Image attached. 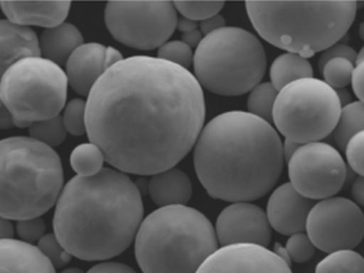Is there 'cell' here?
I'll return each mask as SVG.
<instances>
[{
    "instance_id": "obj_1",
    "label": "cell",
    "mask_w": 364,
    "mask_h": 273,
    "mask_svg": "<svg viewBox=\"0 0 364 273\" xmlns=\"http://www.w3.org/2000/svg\"><path fill=\"white\" fill-rule=\"evenodd\" d=\"M205 121L196 77L157 57H129L112 65L85 102L89 140L119 172L154 175L194 148Z\"/></svg>"
},
{
    "instance_id": "obj_2",
    "label": "cell",
    "mask_w": 364,
    "mask_h": 273,
    "mask_svg": "<svg viewBox=\"0 0 364 273\" xmlns=\"http://www.w3.org/2000/svg\"><path fill=\"white\" fill-rule=\"evenodd\" d=\"M274 127L248 112L230 111L203 127L194 145V167L210 197L251 202L274 187L284 167Z\"/></svg>"
},
{
    "instance_id": "obj_3",
    "label": "cell",
    "mask_w": 364,
    "mask_h": 273,
    "mask_svg": "<svg viewBox=\"0 0 364 273\" xmlns=\"http://www.w3.org/2000/svg\"><path fill=\"white\" fill-rule=\"evenodd\" d=\"M144 221L141 192L125 172L103 167L75 176L57 199L53 230L77 259L103 261L122 254Z\"/></svg>"
},
{
    "instance_id": "obj_4",
    "label": "cell",
    "mask_w": 364,
    "mask_h": 273,
    "mask_svg": "<svg viewBox=\"0 0 364 273\" xmlns=\"http://www.w3.org/2000/svg\"><path fill=\"white\" fill-rule=\"evenodd\" d=\"M246 10L263 40L306 60L336 45L348 33L357 1L248 0Z\"/></svg>"
},
{
    "instance_id": "obj_5",
    "label": "cell",
    "mask_w": 364,
    "mask_h": 273,
    "mask_svg": "<svg viewBox=\"0 0 364 273\" xmlns=\"http://www.w3.org/2000/svg\"><path fill=\"white\" fill-rule=\"evenodd\" d=\"M218 245L215 228L204 214L187 206H167L141 223L136 261L144 273H196Z\"/></svg>"
},
{
    "instance_id": "obj_6",
    "label": "cell",
    "mask_w": 364,
    "mask_h": 273,
    "mask_svg": "<svg viewBox=\"0 0 364 273\" xmlns=\"http://www.w3.org/2000/svg\"><path fill=\"white\" fill-rule=\"evenodd\" d=\"M63 181L61 159L51 147L31 137L0 140V217H41L57 204Z\"/></svg>"
},
{
    "instance_id": "obj_7",
    "label": "cell",
    "mask_w": 364,
    "mask_h": 273,
    "mask_svg": "<svg viewBox=\"0 0 364 273\" xmlns=\"http://www.w3.org/2000/svg\"><path fill=\"white\" fill-rule=\"evenodd\" d=\"M193 65L201 88L221 96H240L261 84L266 74V51L253 33L223 28L203 38Z\"/></svg>"
},
{
    "instance_id": "obj_8",
    "label": "cell",
    "mask_w": 364,
    "mask_h": 273,
    "mask_svg": "<svg viewBox=\"0 0 364 273\" xmlns=\"http://www.w3.org/2000/svg\"><path fill=\"white\" fill-rule=\"evenodd\" d=\"M68 80L60 65L43 57L16 62L0 79V99L15 120L35 123L58 116Z\"/></svg>"
},
{
    "instance_id": "obj_9",
    "label": "cell",
    "mask_w": 364,
    "mask_h": 273,
    "mask_svg": "<svg viewBox=\"0 0 364 273\" xmlns=\"http://www.w3.org/2000/svg\"><path fill=\"white\" fill-rule=\"evenodd\" d=\"M341 108L335 89L320 79H300L278 91L272 123L285 139L314 143L331 135Z\"/></svg>"
},
{
    "instance_id": "obj_10",
    "label": "cell",
    "mask_w": 364,
    "mask_h": 273,
    "mask_svg": "<svg viewBox=\"0 0 364 273\" xmlns=\"http://www.w3.org/2000/svg\"><path fill=\"white\" fill-rule=\"evenodd\" d=\"M177 21V10L168 0H119L109 1L105 8V23L112 38L142 51L164 46Z\"/></svg>"
},
{
    "instance_id": "obj_11",
    "label": "cell",
    "mask_w": 364,
    "mask_h": 273,
    "mask_svg": "<svg viewBox=\"0 0 364 273\" xmlns=\"http://www.w3.org/2000/svg\"><path fill=\"white\" fill-rule=\"evenodd\" d=\"M288 165L290 185L311 201L330 199L345 185V160L330 144L314 142L300 145Z\"/></svg>"
},
{
    "instance_id": "obj_12",
    "label": "cell",
    "mask_w": 364,
    "mask_h": 273,
    "mask_svg": "<svg viewBox=\"0 0 364 273\" xmlns=\"http://www.w3.org/2000/svg\"><path fill=\"white\" fill-rule=\"evenodd\" d=\"M305 229L318 250L331 254L352 250L364 235V216L360 206L343 197H330L314 204Z\"/></svg>"
},
{
    "instance_id": "obj_13",
    "label": "cell",
    "mask_w": 364,
    "mask_h": 273,
    "mask_svg": "<svg viewBox=\"0 0 364 273\" xmlns=\"http://www.w3.org/2000/svg\"><path fill=\"white\" fill-rule=\"evenodd\" d=\"M215 234L220 245L253 244L267 247L272 239V228L261 207L248 202H236L220 213Z\"/></svg>"
},
{
    "instance_id": "obj_14",
    "label": "cell",
    "mask_w": 364,
    "mask_h": 273,
    "mask_svg": "<svg viewBox=\"0 0 364 273\" xmlns=\"http://www.w3.org/2000/svg\"><path fill=\"white\" fill-rule=\"evenodd\" d=\"M196 273H293L279 256L263 246H223L203 262Z\"/></svg>"
},
{
    "instance_id": "obj_15",
    "label": "cell",
    "mask_w": 364,
    "mask_h": 273,
    "mask_svg": "<svg viewBox=\"0 0 364 273\" xmlns=\"http://www.w3.org/2000/svg\"><path fill=\"white\" fill-rule=\"evenodd\" d=\"M314 202L295 191L289 184L273 191L268 206L267 219L271 228L283 235L303 233Z\"/></svg>"
},
{
    "instance_id": "obj_16",
    "label": "cell",
    "mask_w": 364,
    "mask_h": 273,
    "mask_svg": "<svg viewBox=\"0 0 364 273\" xmlns=\"http://www.w3.org/2000/svg\"><path fill=\"white\" fill-rule=\"evenodd\" d=\"M107 47L100 43H83L65 63V77L70 88L82 96H87L94 84L107 72Z\"/></svg>"
},
{
    "instance_id": "obj_17",
    "label": "cell",
    "mask_w": 364,
    "mask_h": 273,
    "mask_svg": "<svg viewBox=\"0 0 364 273\" xmlns=\"http://www.w3.org/2000/svg\"><path fill=\"white\" fill-rule=\"evenodd\" d=\"M0 8L10 23L52 28L65 23L70 1H0Z\"/></svg>"
},
{
    "instance_id": "obj_18",
    "label": "cell",
    "mask_w": 364,
    "mask_h": 273,
    "mask_svg": "<svg viewBox=\"0 0 364 273\" xmlns=\"http://www.w3.org/2000/svg\"><path fill=\"white\" fill-rule=\"evenodd\" d=\"M40 56L38 35L33 28L0 20V79L16 62Z\"/></svg>"
},
{
    "instance_id": "obj_19",
    "label": "cell",
    "mask_w": 364,
    "mask_h": 273,
    "mask_svg": "<svg viewBox=\"0 0 364 273\" xmlns=\"http://www.w3.org/2000/svg\"><path fill=\"white\" fill-rule=\"evenodd\" d=\"M0 273H56L38 247L23 240H0Z\"/></svg>"
},
{
    "instance_id": "obj_20",
    "label": "cell",
    "mask_w": 364,
    "mask_h": 273,
    "mask_svg": "<svg viewBox=\"0 0 364 273\" xmlns=\"http://www.w3.org/2000/svg\"><path fill=\"white\" fill-rule=\"evenodd\" d=\"M149 192L154 204L161 207L186 206L192 197L193 186L186 172L171 167L151 177Z\"/></svg>"
},
{
    "instance_id": "obj_21",
    "label": "cell",
    "mask_w": 364,
    "mask_h": 273,
    "mask_svg": "<svg viewBox=\"0 0 364 273\" xmlns=\"http://www.w3.org/2000/svg\"><path fill=\"white\" fill-rule=\"evenodd\" d=\"M38 43L45 60L62 65H65L70 55L83 45V36L75 25L63 23L43 31Z\"/></svg>"
},
{
    "instance_id": "obj_22",
    "label": "cell",
    "mask_w": 364,
    "mask_h": 273,
    "mask_svg": "<svg viewBox=\"0 0 364 273\" xmlns=\"http://www.w3.org/2000/svg\"><path fill=\"white\" fill-rule=\"evenodd\" d=\"M313 67L308 60L294 53L277 57L271 67L272 85L277 91L300 79L313 78Z\"/></svg>"
},
{
    "instance_id": "obj_23",
    "label": "cell",
    "mask_w": 364,
    "mask_h": 273,
    "mask_svg": "<svg viewBox=\"0 0 364 273\" xmlns=\"http://www.w3.org/2000/svg\"><path fill=\"white\" fill-rule=\"evenodd\" d=\"M364 106L363 101L350 102L341 108L336 126L332 130L333 139L338 148L345 152L347 143L353 135L363 132Z\"/></svg>"
},
{
    "instance_id": "obj_24",
    "label": "cell",
    "mask_w": 364,
    "mask_h": 273,
    "mask_svg": "<svg viewBox=\"0 0 364 273\" xmlns=\"http://www.w3.org/2000/svg\"><path fill=\"white\" fill-rule=\"evenodd\" d=\"M315 273H364L363 257L353 250L335 251L318 262Z\"/></svg>"
},
{
    "instance_id": "obj_25",
    "label": "cell",
    "mask_w": 364,
    "mask_h": 273,
    "mask_svg": "<svg viewBox=\"0 0 364 273\" xmlns=\"http://www.w3.org/2000/svg\"><path fill=\"white\" fill-rule=\"evenodd\" d=\"M105 162L102 150L93 143L75 147L70 154V165L78 176H93L103 169Z\"/></svg>"
},
{
    "instance_id": "obj_26",
    "label": "cell",
    "mask_w": 364,
    "mask_h": 273,
    "mask_svg": "<svg viewBox=\"0 0 364 273\" xmlns=\"http://www.w3.org/2000/svg\"><path fill=\"white\" fill-rule=\"evenodd\" d=\"M278 91L272 83L258 84L257 87H255L251 90L248 96V113L259 117L261 120L266 121L272 125L273 107H274Z\"/></svg>"
},
{
    "instance_id": "obj_27",
    "label": "cell",
    "mask_w": 364,
    "mask_h": 273,
    "mask_svg": "<svg viewBox=\"0 0 364 273\" xmlns=\"http://www.w3.org/2000/svg\"><path fill=\"white\" fill-rule=\"evenodd\" d=\"M28 135L48 147H58L63 143L67 135L62 116L53 117L50 120L35 122L28 128Z\"/></svg>"
},
{
    "instance_id": "obj_28",
    "label": "cell",
    "mask_w": 364,
    "mask_h": 273,
    "mask_svg": "<svg viewBox=\"0 0 364 273\" xmlns=\"http://www.w3.org/2000/svg\"><path fill=\"white\" fill-rule=\"evenodd\" d=\"M176 10H178L183 18L193 20V21H203L209 19L214 15H218L220 10L224 8V1H173Z\"/></svg>"
},
{
    "instance_id": "obj_29",
    "label": "cell",
    "mask_w": 364,
    "mask_h": 273,
    "mask_svg": "<svg viewBox=\"0 0 364 273\" xmlns=\"http://www.w3.org/2000/svg\"><path fill=\"white\" fill-rule=\"evenodd\" d=\"M355 65L345 58L328 60L321 70L325 83L332 89H345L350 83Z\"/></svg>"
},
{
    "instance_id": "obj_30",
    "label": "cell",
    "mask_w": 364,
    "mask_h": 273,
    "mask_svg": "<svg viewBox=\"0 0 364 273\" xmlns=\"http://www.w3.org/2000/svg\"><path fill=\"white\" fill-rule=\"evenodd\" d=\"M63 125L67 133L80 137L87 133L85 128V101L82 99H75L68 102L63 112Z\"/></svg>"
},
{
    "instance_id": "obj_31",
    "label": "cell",
    "mask_w": 364,
    "mask_h": 273,
    "mask_svg": "<svg viewBox=\"0 0 364 273\" xmlns=\"http://www.w3.org/2000/svg\"><path fill=\"white\" fill-rule=\"evenodd\" d=\"M192 48L182 41L166 42L159 48V60H167L169 63L179 65L188 69L193 65Z\"/></svg>"
},
{
    "instance_id": "obj_32",
    "label": "cell",
    "mask_w": 364,
    "mask_h": 273,
    "mask_svg": "<svg viewBox=\"0 0 364 273\" xmlns=\"http://www.w3.org/2000/svg\"><path fill=\"white\" fill-rule=\"evenodd\" d=\"M38 250L41 251L47 259L51 261V264L56 267H63L65 264L70 262L72 255L65 250V247L57 240L55 234H45L38 240Z\"/></svg>"
},
{
    "instance_id": "obj_33",
    "label": "cell",
    "mask_w": 364,
    "mask_h": 273,
    "mask_svg": "<svg viewBox=\"0 0 364 273\" xmlns=\"http://www.w3.org/2000/svg\"><path fill=\"white\" fill-rule=\"evenodd\" d=\"M285 249L288 251L290 260L295 261L298 264L306 262L313 257L315 254V246L309 236L304 233H296L290 236L289 240L287 243Z\"/></svg>"
},
{
    "instance_id": "obj_34",
    "label": "cell",
    "mask_w": 364,
    "mask_h": 273,
    "mask_svg": "<svg viewBox=\"0 0 364 273\" xmlns=\"http://www.w3.org/2000/svg\"><path fill=\"white\" fill-rule=\"evenodd\" d=\"M46 232V224L43 218H30L19 221L16 224V233L21 240L25 243H36L40 240Z\"/></svg>"
},
{
    "instance_id": "obj_35",
    "label": "cell",
    "mask_w": 364,
    "mask_h": 273,
    "mask_svg": "<svg viewBox=\"0 0 364 273\" xmlns=\"http://www.w3.org/2000/svg\"><path fill=\"white\" fill-rule=\"evenodd\" d=\"M363 145L364 133L360 132L358 135H353L350 139L345 149L348 165L355 174L360 176H363L364 174Z\"/></svg>"
},
{
    "instance_id": "obj_36",
    "label": "cell",
    "mask_w": 364,
    "mask_h": 273,
    "mask_svg": "<svg viewBox=\"0 0 364 273\" xmlns=\"http://www.w3.org/2000/svg\"><path fill=\"white\" fill-rule=\"evenodd\" d=\"M335 58H345V60H350V63L355 65L357 53L352 47L348 46V45H343V43H336L333 46L328 47L320 57L318 72L321 73L323 65H326L328 60H335Z\"/></svg>"
},
{
    "instance_id": "obj_37",
    "label": "cell",
    "mask_w": 364,
    "mask_h": 273,
    "mask_svg": "<svg viewBox=\"0 0 364 273\" xmlns=\"http://www.w3.org/2000/svg\"><path fill=\"white\" fill-rule=\"evenodd\" d=\"M87 273H137L135 269H131L127 264L119 262H103L95 264Z\"/></svg>"
},
{
    "instance_id": "obj_38",
    "label": "cell",
    "mask_w": 364,
    "mask_h": 273,
    "mask_svg": "<svg viewBox=\"0 0 364 273\" xmlns=\"http://www.w3.org/2000/svg\"><path fill=\"white\" fill-rule=\"evenodd\" d=\"M363 79H364V63H357L353 72H352V78H350V83H352V89L355 96L360 99V101H363Z\"/></svg>"
},
{
    "instance_id": "obj_39",
    "label": "cell",
    "mask_w": 364,
    "mask_h": 273,
    "mask_svg": "<svg viewBox=\"0 0 364 273\" xmlns=\"http://www.w3.org/2000/svg\"><path fill=\"white\" fill-rule=\"evenodd\" d=\"M225 26V19L221 15H214L209 19L203 20L200 23L201 33L204 35H209V33H214L219 28H223Z\"/></svg>"
},
{
    "instance_id": "obj_40",
    "label": "cell",
    "mask_w": 364,
    "mask_h": 273,
    "mask_svg": "<svg viewBox=\"0 0 364 273\" xmlns=\"http://www.w3.org/2000/svg\"><path fill=\"white\" fill-rule=\"evenodd\" d=\"M352 196L355 199V204L358 206L364 204V182L363 176H360L358 179H355L352 186Z\"/></svg>"
},
{
    "instance_id": "obj_41",
    "label": "cell",
    "mask_w": 364,
    "mask_h": 273,
    "mask_svg": "<svg viewBox=\"0 0 364 273\" xmlns=\"http://www.w3.org/2000/svg\"><path fill=\"white\" fill-rule=\"evenodd\" d=\"M14 236V227L10 223L9 219L4 217H0V240H6V239H13Z\"/></svg>"
},
{
    "instance_id": "obj_42",
    "label": "cell",
    "mask_w": 364,
    "mask_h": 273,
    "mask_svg": "<svg viewBox=\"0 0 364 273\" xmlns=\"http://www.w3.org/2000/svg\"><path fill=\"white\" fill-rule=\"evenodd\" d=\"M122 60L124 58H122V52L117 51L112 47H107V51H105V68H107V70Z\"/></svg>"
},
{
    "instance_id": "obj_43",
    "label": "cell",
    "mask_w": 364,
    "mask_h": 273,
    "mask_svg": "<svg viewBox=\"0 0 364 273\" xmlns=\"http://www.w3.org/2000/svg\"><path fill=\"white\" fill-rule=\"evenodd\" d=\"M14 117L5 106L0 107V130H10L14 127Z\"/></svg>"
},
{
    "instance_id": "obj_44",
    "label": "cell",
    "mask_w": 364,
    "mask_h": 273,
    "mask_svg": "<svg viewBox=\"0 0 364 273\" xmlns=\"http://www.w3.org/2000/svg\"><path fill=\"white\" fill-rule=\"evenodd\" d=\"M183 41L187 46L191 47H198L199 46V43H200L201 40H203V35H201L200 31H198V30H194V31H191V33H183Z\"/></svg>"
},
{
    "instance_id": "obj_45",
    "label": "cell",
    "mask_w": 364,
    "mask_h": 273,
    "mask_svg": "<svg viewBox=\"0 0 364 273\" xmlns=\"http://www.w3.org/2000/svg\"><path fill=\"white\" fill-rule=\"evenodd\" d=\"M300 145H303V144L295 143L293 140H289V139H285L284 143H283V157H284V162H289L290 157H293V154L298 150Z\"/></svg>"
},
{
    "instance_id": "obj_46",
    "label": "cell",
    "mask_w": 364,
    "mask_h": 273,
    "mask_svg": "<svg viewBox=\"0 0 364 273\" xmlns=\"http://www.w3.org/2000/svg\"><path fill=\"white\" fill-rule=\"evenodd\" d=\"M198 28V23L193 21V20L186 19V18H181L177 21V28L183 33H191L194 31Z\"/></svg>"
},
{
    "instance_id": "obj_47",
    "label": "cell",
    "mask_w": 364,
    "mask_h": 273,
    "mask_svg": "<svg viewBox=\"0 0 364 273\" xmlns=\"http://www.w3.org/2000/svg\"><path fill=\"white\" fill-rule=\"evenodd\" d=\"M273 252H274L277 256H279L280 259L283 260L288 266L291 264V260H290L289 255H288V251L285 249V246H282L279 243H277L276 245H274V251H273Z\"/></svg>"
},
{
    "instance_id": "obj_48",
    "label": "cell",
    "mask_w": 364,
    "mask_h": 273,
    "mask_svg": "<svg viewBox=\"0 0 364 273\" xmlns=\"http://www.w3.org/2000/svg\"><path fill=\"white\" fill-rule=\"evenodd\" d=\"M336 94L341 106L345 107L346 105L350 104V95L347 90H345V89H337Z\"/></svg>"
},
{
    "instance_id": "obj_49",
    "label": "cell",
    "mask_w": 364,
    "mask_h": 273,
    "mask_svg": "<svg viewBox=\"0 0 364 273\" xmlns=\"http://www.w3.org/2000/svg\"><path fill=\"white\" fill-rule=\"evenodd\" d=\"M14 122V127H19V128H26L28 127L30 128V126L33 125V123H28V122H23V121L15 120L13 121Z\"/></svg>"
},
{
    "instance_id": "obj_50",
    "label": "cell",
    "mask_w": 364,
    "mask_h": 273,
    "mask_svg": "<svg viewBox=\"0 0 364 273\" xmlns=\"http://www.w3.org/2000/svg\"><path fill=\"white\" fill-rule=\"evenodd\" d=\"M61 273H85L82 269H67L65 271H62Z\"/></svg>"
},
{
    "instance_id": "obj_51",
    "label": "cell",
    "mask_w": 364,
    "mask_h": 273,
    "mask_svg": "<svg viewBox=\"0 0 364 273\" xmlns=\"http://www.w3.org/2000/svg\"><path fill=\"white\" fill-rule=\"evenodd\" d=\"M360 38H362V40H363V38H364V36H363V23H362V25H360Z\"/></svg>"
},
{
    "instance_id": "obj_52",
    "label": "cell",
    "mask_w": 364,
    "mask_h": 273,
    "mask_svg": "<svg viewBox=\"0 0 364 273\" xmlns=\"http://www.w3.org/2000/svg\"><path fill=\"white\" fill-rule=\"evenodd\" d=\"M3 106V102H1V99H0V107Z\"/></svg>"
}]
</instances>
